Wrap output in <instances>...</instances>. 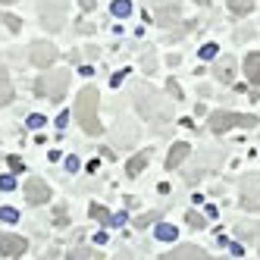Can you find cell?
Masks as SVG:
<instances>
[{
	"instance_id": "cell-1",
	"label": "cell",
	"mask_w": 260,
	"mask_h": 260,
	"mask_svg": "<svg viewBox=\"0 0 260 260\" xmlns=\"http://www.w3.org/2000/svg\"><path fill=\"white\" fill-rule=\"evenodd\" d=\"M98 107H101V101H98V88L94 85H88V88H82L79 91V101H76V119H79V125L85 128L88 135H101V119H98Z\"/></svg>"
},
{
	"instance_id": "cell-2",
	"label": "cell",
	"mask_w": 260,
	"mask_h": 260,
	"mask_svg": "<svg viewBox=\"0 0 260 260\" xmlns=\"http://www.w3.org/2000/svg\"><path fill=\"white\" fill-rule=\"evenodd\" d=\"M135 104H138V110L147 116V119H160V122H170V116H173V110H170V104L166 101H160V94L151 88V85H135Z\"/></svg>"
},
{
	"instance_id": "cell-3",
	"label": "cell",
	"mask_w": 260,
	"mask_h": 260,
	"mask_svg": "<svg viewBox=\"0 0 260 260\" xmlns=\"http://www.w3.org/2000/svg\"><path fill=\"white\" fill-rule=\"evenodd\" d=\"M66 88H69V69H53L50 76H41V79H38V85H35V91H38L41 98L53 101V104L63 101Z\"/></svg>"
},
{
	"instance_id": "cell-4",
	"label": "cell",
	"mask_w": 260,
	"mask_h": 260,
	"mask_svg": "<svg viewBox=\"0 0 260 260\" xmlns=\"http://www.w3.org/2000/svg\"><path fill=\"white\" fill-rule=\"evenodd\" d=\"M235 125H241V128H254V125H257V116L229 113V110H219V113L210 116V128H213L216 135H219V132H229V128H235Z\"/></svg>"
},
{
	"instance_id": "cell-5",
	"label": "cell",
	"mask_w": 260,
	"mask_h": 260,
	"mask_svg": "<svg viewBox=\"0 0 260 260\" xmlns=\"http://www.w3.org/2000/svg\"><path fill=\"white\" fill-rule=\"evenodd\" d=\"M38 13H41L44 28L57 31L66 22V0H38Z\"/></svg>"
},
{
	"instance_id": "cell-6",
	"label": "cell",
	"mask_w": 260,
	"mask_h": 260,
	"mask_svg": "<svg viewBox=\"0 0 260 260\" xmlns=\"http://www.w3.org/2000/svg\"><path fill=\"white\" fill-rule=\"evenodd\" d=\"M57 57H60V50L53 47V44H47V41H35V44L28 47V60H31L35 66H41V69L50 66Z\"/></svg>"
},
{
	"instance_id": "cell-7",
	"label": "cell",
	"mask_w": 260,
	"mask_h": 260,
	"mask_svg": "<svg viewBox=\"0 0 260 260\" xmlns=\"http://www.w3.org/2000/svg\"><path fill=\"white\" fill-rule=\"evenodd\" d=\"M25 198H28V204H47L50 201V185L41 176H31L25 182Z\"/></svg>"
},
{
	"instance_id": "cell-8",
	"label": "cell",
	"mask_w": 260,
	"mask_h": 260,
	"mask_svg": "<svg viewBox=\"0 0 260 260\" xmlns=\"http://www.w3.org/2000/svg\"><path fill=\"white\" fill-rule=\"evenodd\" d=\"M28 251V241L22 235H0V257H19Z\"/></svg>"
},
{
	"instance_id": "cell-9",
	"label": "cell",
	"mask_w": 260,
	"mask_h": 260,
	"mask_svg": "<svg viewBox=\"0 0 260 260\" xmlns=\"http://www.w3.org/2000/svg\"><path fill=\"white\" fill-rule=\"evenodd\" d=\"M166 260H219V257H210L207 251H201L194 245H179L176 251H166Z\"/></svg>"
},
{
	"instance_id": "cell-10",
	"label": "cell",
	"mask_w": 260,
	"mask_h": 260,
	"mask_svg": "<svg viewBox=\"0 0 260 260\" xmlns=\"http://www.w3.org/2000/svg\"><path fill=\"white\" fill-rule=\"evenodd\" d=\"M241 204L248 210H257V176H245L241 182Z\"/></svg>"
},
{
	"instance_id": "cell-11",
	"label": "cell",
	"mask_w": 260,
	"mask_h": 260,
	"mask_svg": "<svg viewBox=\"0 0 260 260\" xmlns=\"http://www.w3.org/2000/svg\"><path fill=\"white\" fill-rule=\"evenodd\" d=\"M213 76L219 79V82H232L235 79V63H232V57H219L216 60V66H213Z\"/></svg>"
},
{
	"instance_id": "cell-12",
	"label": "cell",
	"mask_w": 260,
	"mask_h": 260,
	"mask_svg": "<svg viewBox=\"0 0 260 260\" xmlns=\"http://www.w3.org/2000/svg\"><path fill=\"white\" fill-rule=\"evenodd\" d=\"M188 151H191V147L185 144V141L173 144V147H170V157H166V170H179V163H185V157H188Z\"/></svg>"
},
{
	"instance_id": "cell-13",
	"label": "cell",
	"mask_w": 260,
	"mask_h": 260,
	"mask_svg": "<svg viewBox=\"0 0 260 260\" xmlns=\"http://www.w3.org/2000/svg\"><path fill=\"white\" fill-rule=\"evenodd\" d=\"M245 76H248V79H251V85L257 88V82H260V57H257V50L245 57Z\"/></svg>"
},
{
	"instance_id": "cell-14",
	"label": "cell",
	"mask_w": 260,
	"mask_h": 260,
	"mask_svg": "<svg viewBox=\"0 0 260 260\" xmlns=\"http://www.w3.org/2000/svg\"><path fill=\"white\" fill-rule=\"evenodd\" d=\"M147 160H151V151H138L132 160L125 163V173H128V176H138V173L144 170V166H147Z\"/></svg>"
},
{
	"instance_id": "cell-15",
	"label": "cell",
	"mask_w": 260,
	"mask_h": 260,
	"mask_svg": "<svg viewBox=\"0 0 260 260\" xmlns=\"http://www.w3.org/2000/svg\"><path fill=\"white\" fill-rule=\"evenodd\" d=\"M13 101V85H10V76H7V69L0 66V107L10 104Z\"/></svg>"
},
{
	"instance_id": "cell-16",
	"label": "cell",
	"mask_w": 260,
	"mask_h": 260,
	"mask_svg": "<svg viewBox=\"0 0 260 260\" xmlns=\"http://www.w3.org/2000/svg\"><path fill=\"white\" fill-rule=\"evenodd\" d=\"M154 238H157V241H176V238H179V229L170 226V222H160V226L154 229Z\"/></svg>"
},
{
	"instance_id": "cell-17",
	"label": "cell",
	"mask_w": 260,
	"mask_h": 260,
	"mask_svg": "<svg viewBox=\"0 0 260 260\" xmlns=\"http://www.w3.org/2000/svg\"><path fill=\"white\" fill-rule=\"evenodd\" d=\"M229 10H232L235 16H245V13L257 10V0H229Z\"/></svg>"
},
{
	"instance_id": "cell-18",
	"label": "cell",
	"mask_w": 260,
	"mask_h": 260,
	"mask_svg": "<svg viewBox=\"0 0 260 260\" xmlns=\"http://www.w3.org/2000/svg\"><path fill=\"white\" fill-rule=\"evenodd\" d=\"M110 13H113L116 19H125V16H132V4H128V0H113Z\"/></svg>"
},
{
	"instance_id": "cell-19",
	"label": "cell",
	"mask_w": 260,
	"mask_h": 260,
	"mask_svg": "<svg viewBox=\"0 0 260 260\" xmlns=\"http://www.w3.org/2000/svg\"><path fill=\"white\" fill-rule=\"evenodd\" d=\"M185 222H188L191 229H204V226H207V222H204V216H201V213H194V210L185 213Z\"/></svg>"
},
{
	"instance_id": "cell-20",
	"label": "cell",
	"mask_w": 260,
	"mask_h": 260,
	"mask_svg": "<svg viewBox=\"0 0 260 260\" xmlns=\"http://www.w3.org/2000/svg\"><path fill=\"white\" fill-rule=\"evenodd\" d=\"M4 25H7L10 31H19V28H22V19H19V16H13V13H7V16H4Z\"/></svg>"
},
{
	"instance_id": "cell-21",
	"label": "cell",
	"mask_w": 260,
	"mask_h": 260,
	"mask_svg": "<svg viewBox=\"0 0 260 260\" xmlns=\"http://www.w3.org/2000/svg\"><path fill=\"white\" fill-rule=\"evenodd\" d=\"M91 216L101 219V222H110V213H107V207H101V204H91Z\"/></svg>"
},
{
	"instance_id": "cell-22",
	"label": "cell",
	"mask_w": 260,
	"mask_h": 260,
	"mask_svg": "<svg viewBox=\"0 0 260 260\" xmlns=\"http://www.w3.org/2000/svg\"><path fill=\"white\" fill-rule=\"evenodd\" d=\"M0 219H4V222H16V219H19V213H16L13 207H0Z\"/></svg>"
},
{
	"instance_id": "cell-23",
	"label": "cell",
	"mask_w": 260,
	"mask_h": 260,
	"mask_svg": "<svg viewBox=\"0 0 260 260\" xmlns=\"http://www.w3.org/2000/svg\"><path fill=\"white\" fill-rule=\"evenodd\" d=\"M216 50H219L216 44H204V47H201V57H204V60H213V57H216Z\"/></svg>"
},
{
	"instance_id": "cell-24",
	"label": "cell",
	"mask_w": 260,
	"mask_h": 260,
	"mask_svg": "<svg viewBox=\"0 0 260 260\" xmlns=\"http://www.w3.org/2000/svg\"><path fill=\"white\" fill-rule=\"evenodd\" d=\"M44 122H47V119H44L41 113H31V116H28V128H41Z\"/></svg>"
},
{
	"instance_id": "cell-25",
	"label": "cell",
	"mask_w": 260,
	"mask_h": 260,
	"mask_svg": "<svg viewBox=\"0 0 260 260\" xmlns=\"http://www.w3.org/2000/svg\"><path fill=\"white\" fill-rule=\"evenodd\" d=\"M0 188H4V191H13V188H16V179H13V176H0Z\"/></svg>"
},
{
	"instance_id": "cell-26",
	"label": "cell",
	"mask_w": 260,
	"mask_h": 260,
	"mask_svg": "<svg viewBox=\"0 0 260 260\" xmlns=\"http://www.w3.org/2000/svg\"><path fill=\"white\" fill-rule=\"evenodd\" d=\"M166 88H170V94H173L176 101H182V88H179V82H173V79H170V82H166Z\"/></svg>"
},
{
	"instance_id": "cell-27",
	"label": "cell",
	"mask_w": 260,
	"mask_h": 260,
	"mask_svg": "<svg viewBox=\"0 0 260 260\" xmlns=\"http://www.w3.org/2000/svg\"><path fill=\"white\" fill-rule=\"evenodd\" d=\"M238 235L245 241H254V245H257V229H238Z\"/></svg>"
},
{
	"instance_id": "cell-28",
	"label": "cell",
	"mask_w": 260,
	"mask_h": 260,
	"mask_svg": "<svg viewBox=\"0 0 260 260\" xmlns=\"http://www.w3.org/2000/svg\"><path fill=\"white\" fill-rule=\"evenodd\" d=\"M154 219H157V213H141L135 219V226H147V222H154Z\"/></svg>"
},
{
	"instance_id": "cell-29",
	"label": "cell",
	"mask_w": 260,
	"mask_h": 260,
	"mask_svg": "<svg viewBox=\"0 0 260 260\" xmlns=\"http://www.w3.org/2000/svg\"><path fill=\"white\" fill-rule=\"evenodd\" d=\"M66 170L76 173V170H79V157H69V160H66Z\"/></svg>"
},
{
	"instance_id": "cell-30",
	"label": "cell",
	"mask_w": 260,
	"mask_h": 260,
	"mask_svg": "<svg viewBox=\"0 0 260 260\" xmlns=\"http://www.w3.org/2000/svg\"><path fill=\"white\" fill-rule=\"evenodd\" d=\"M10 170L19 173V170H22V160H19V157H10Z\"/></svg>"
},
{
	"instance_id": "cell-31",
	"label": "cell",
	"mask_w": 260,
	"mask_h": 260,
	"mask_svg": "<svg viewBox=\"0 0 260 260\" xmlns=\"http://www.w3.org/2000/svg\"><path fill=\"white\" fill-rule=\"evenodd\" d=\"M79 4H82V10H85V13L94 10V0H79Z\"/></svg>"
},
{
	"instance_id": "cell-32",
	"label": "cell",
	"mask_w": 260,
	"mask_h": 260,
	"mask_svg": "<svg viewBox=\"0 0 260 260\" xmlns=\"http://www.w3.org/2000/svg\"><path fill=\"white\" fill-rule=\"evenodd\" d=\"M66 122H69V113H60V116H57V128H63Z\"/></svg>"
},
{
	"instance_id": "cell-33",
	"label": "cell",
	"mask_w": 260,
	"mask_h": 260,
	"mask_svg": "<svg viewBox=\"0 0 260 260\" xmlns=\"http://www.w3.org/2000/svg\"><path fill=\"white\" fill-rule=\"evenodd\" d=\"M198 4H201V7H207V0H198Z\"/></svg>"
},
{
	"instance_id": "cell-34",
	"label": "cell",
	"mask_w": 260,
	"mask_h": 260,
	"mask_svg": "<svg viewBox=\"0 0 260 260\" xmlns=\"http://www.w3.org/2000/svg\"><path fill=\"white\" fill-rule=\"evenodd\" d=\"M0 4H13V0H0Z\"/></svg>"
}]
</instances>
